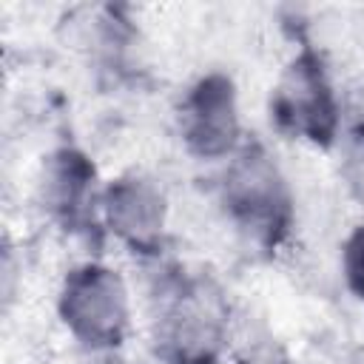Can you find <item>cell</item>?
<instances>
[{
    "instance_id": "obj_1",
    "label": "cell",
    "mask_w": 364,
    "mask_h": 364,
    "mask_svg": "<svg viewBox=\"0 0 364 364\" xmlns=\"http://www.w3.org/2000/svg\"><path fill=\"white\" fill-rule=\"evenodd\" d=\"M162 364H222L230 347V304L205 273H171L156 293L151 318Z\"/></svg>"
},
{
    "instance_id": "obj_2",
    "label": "cell",
    "mask_w": 364,
    "mask_h": 364,
    "mask_svg": "<svg viewBox=\"0 0 364 364\" xmlns=\"http://www.w3.org/2000/svg\"><path fill=\"white\" fill-rule=\"evenodd\" d=\"M219 205L236 233L256 250L279 253L296 228V199L276 156L259 142L245 139L225 159L219 173Z\"/></svg>"
},
{
    "instance_id": "obj_3",
    "label": "cell",
    "mask_w": 364,
    "mask_h": 364,
    "mask_svg": "<svg viewBox=\"0 0 364 364\" xmlns=\"http://www.w3.org/2000/svg\"><path fill=\"white\" fill-rule=\"evenodd\" d=\"M65 333L88 353H117L131 333V293L122 273L88 259L65 270L57 290Z\"/></svg>"
},
{
    "instance_id": "obj_4",
    "label": "cell",
    "mask_w": 364,
    "mask_h": 364,
    "mask_svg": "<svg viewBox=\"0 0 364 364\" xmlns=\"http://www.w3.org/2000/svg\"><path fill=\"white\" fill-rule=\"evenodd\" d=\"M270 122L279 134L313 148H333L341 134V100L324 57L301 46L282 68L270 94Z\"/></svg>"
},
{
    "instance_id": "obj_5",
    "label": "cell",
    "mask_w": 364,
    "mask_h": 364,
    "mask_svg": "<svg viewBox=\"0 0 364 364\" xmlns=\"http://www.w3.org/2000/svg\"><path fill=\"white\" fill-rule=\"evenodd\" d=\"M176 128L191 156L205 162H225L233 156L247 139L233 77L225 71H208L193 80L179 100Z\"/></svg>"
},
{
    "instance_id": "obj_6",
    "label": "cell",
    "mask_w": 364,
    "mask_h": 364,
    "mask_svg": "<svg viewBox=\"0 0 364 364\" xmlns=\"http://www.w3.org/2000/svg\"><path fill=\"white\" fill-rule=\"evenodd\" d=\"M100 225L131 253L145 259L159 256L168 228L165 191L136 171L108 179L100 193Z\"/></svg>"
},
{
    "instance_id": "obj_7",
    "label": "cell",
    "mask_w": 364,
    "mask_h": 364,
    "mask_svg": "<svg viewBox=\"0 0 364 364\" xmlns=\"http://www.w3.org/2000/svg\"><path fill=\"white\" fill-rule=\"evenodd\" d=\"M40 205L65 230H82L88 222H100L97 165L77 145H60L43 156L40 168Z\"/></svg>"
},
{
    "instance_id": "obj_8",
    "label": "cell",
    "mask_w": 364,
    "mask_h": 364,
    "mask_svg": "<svg viewBox=\"0 0 364 364\" xmlns=\"http://www.w3.org/2000/svg\"><path fill=\"white\" fill-rule=\"evenodd\" d=\"M341 279L350 296L364 307V222L355 225L341 245Z\"/></svg>"
},
{
    "instance_id": "obj_9",
    "label": "cell",
    "mask_w": 364,
    "mask_h": 364,
    "mask_svg": "<svg viewBox=\"0 0 364 364\" xmlns=\"http://www.w3.org/2000/svg\"><path fill=\"white\" fill-rule=\"evenodd\" d=\"M347 364H364V344H361V347H355V350L350 353Z\"/></svg>"
}]
</instances>
